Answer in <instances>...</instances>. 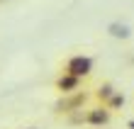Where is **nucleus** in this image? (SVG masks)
Segmentation results:
<instances>
[{
    "instance_id": "nucleus-1",
    "label": "nucleus",
    "mask_w": 134,
    "mask_h": 129,
    "mask_svg": "<svg viewBox=\"0 0 134 129\" xmlns=\"http://www.w3.org/2000/svg\"><path fill=\"white\" fill-rule=\"evenodd\" d=\"M93 71V59L90 56H71L66 63V73L76 76V78H85Z\"/></svg>"
},
{
    "instance_id": "nucleus-2",
    "label": "nucleus",
    "mask_w": 134,
    "mask_h": 129,
    "mask_svg": "<svg viewBox=\"0 0 134 129\" xmlns=\"http://www.w3.org/2000/svg\"><path fill=\"white\" fill-rule=\"evenodd\" d=\"M78 85H81V78H76V76H71V73H64L59 80H56V88L64 95H68V93H73V90H78Z\"/></svg>"
},
{
    "instance_id": "nucleus-3",
    "label": "nucleus",
    "mask_w": 134,
    "mask_h": 129,
    "mask_svg": "<svg viewBox=\"0 0 134 129\" xmlns=\"http://www.w3.org/2000/svg\"><path fill=\"white\" fill-rule=\"evenodd\" d=\"M83 102H85V93H76L73 98H66L64 102H59L56 110H59V112H73V110H78V107H83Z\"/></svg>"
},
{
    "instance_id": "nucleus-4",
    "label": "nucleus",
    "mask_w": 134,
    "mask_h": 129,
    "mask_svg": "<svg viewBox=\"0 0 134 129\" xmlns=\"http://www.w3.org/2000/svg\"><path fill=\"white\" fill-rule=\"evenodd\" d=\"M85 122L88 124H107L110 122V107H95L85 115Z\"/></svg>"
},
{
    "instance_id": "nucleus-5",
    "label": "nucleus",
    "mask_w": 134,
    "mask_h": 129,
    "mask_svg": "<svg viewBox=\"0 0 134 129\" xmlns=\"http://www.w3.org/2000/svg\"><path fill=\"white\" fill-rule=\"evenodd\" d=\"M107 32H110V37H115V39H129V27L120 25V22H112V25L107 27Z\"/></svg>"
},
{
    "instance_id": "nucleus-6",
    "label": "nucleus",
    "mask_w": 134,
    "mask_h": 129,
    "mask_svg": "<svg viewBox=\"0 0 134 129\" xmlns=\"http://www.w3.org/2000/svg\"><path fill=\"white\" fill-rule=\"evenodd\" d=\"M112 95H115V93H112V85H107V83L98 90V98H100V100H110Z\"/></svg>"
},
{
    "instance_id": "nucleus-7",
    "label": "nucleus",
    "mask_w": 134,
    "mask_h": 129,
    "mask_svg": "<svg viewBox=\"0 0 134 129\" xmlns=\"http://www.w3.org/2000/svg\"><path fill=\"white\" fill-rule=\"evenodd\" d=\"M120 105H124V95H112V98L107 100V107H120Z\"/></svg>"
},
{
    "instance_id": "nucleus-8",
    "label": "nucleus",
    "mask_w": 134,
    "mask_h": 129,
    "mask_svg": "<svg viewBox=\"0 0 134 129\" xmlns=\"http://www.w3.org/2000/svg\"><path fill=\"white\" fill-rule=\"evenodd\" d=\"M129 129H134V119H132V122H129Z\"/></svg>"
}]
</instances>
